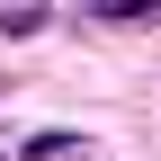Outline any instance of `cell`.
Instances as JSON below:
<instances>
[{
    "label": "cell",
    "instance_id": "3957f363",
    "mask_svg": "<svg viewBox=\"0 0 161 161\" xmlns=\"http://www.w3.org/2000/svg\"><path fill=\"white\" fill-rule=\"evenodd\" d=\"M45 27V0H9V9H0V36H36Z\"/></svg>",
    "mask_w": 161,
    "mask_h": 161
},
{
    "label": "cell",
    "instance_id": "277c9868",
    "mask_svg": "<svg viewBox=\"0 0 161 161\" xmlns=\"http://www.w3.org/2000/svg\"><path fill=\"white\" fill-rule=\"evenodd\" d=\"M0 90H9V80H0Z\"/></svg>",
    "mask_w": 161,
    "mask_h": 161
},
{
    "label": "cell",
    "instance_id": "6da1fadb",
    "mask_svg": "<svg viewBox=\"0 0 161 161\" xmlns=\"http://www.w3.org/2000/svg\"><path fill=\"white\" fill-rule=\"evenodd\" d=\"M80 18H98V27H134V18H161V0H80Z\"/></svg>",
    "mask_w": 161,
    "mask_h": 161
},
{
    "label": "cell",
    "instance_id": "7a4b0ae2",
    "mask_svg": "<svg viewBox=\"0 0 161 161\" xmlns=\"http://www.w3.org/2000/svg\"><path fill=\"white\" fill-rule=\"evenodd\" d=\"M90 143H80V134H27V143H18V161H80Z\"/></svg>",
    "mask_w": 161,
    "mask_h": 161
}]
</instances>
